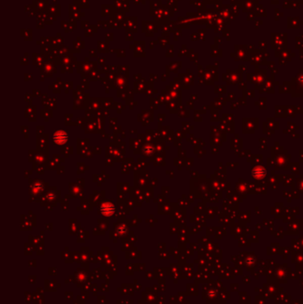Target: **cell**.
Returning a JSON list of instances; mask_svg holds the SVG:
<instances>
[{"mask_svg":"<svg viewBox=\"0 0 303 304\" xmlns=\"http://www.w3.org/2000/svg\"><path fill=\"white\" fill-rule=\"evenodd\" d=\"M53 140L58 144H62L67 140V134L64 132H57L53 136Z\"/></svg>","mask_w":303,"mask_h":304,"instance_id":"1","label":"cell"},{"mask_svg":"<svg viewBox=\"0 0 303 304\" xmlns=\"http://www.w3.org/2000/svg\"><path fill=\"white\" fill-rule=\"evenodd\" d=\"M114 212V207L111 204H105L102 207V212L105 215H109Z\"/></svg>","mask_w":303,"mask_h":304,"instance_id":"2","label":"cell"}]
</instances>
